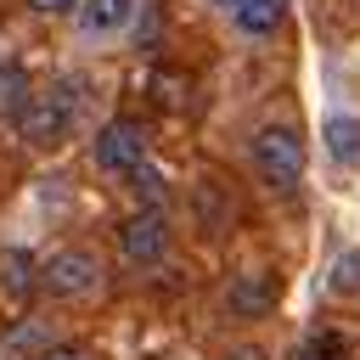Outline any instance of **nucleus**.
Returning a JSON list of instances; mask_svg holds the SVG:
<instances>
[{"label":"nucleus","mask_w":360,"mask_h":360,"mask_svg":"<svg viewBox=\"0 0 360 360\" xmlns=\"http://www.w3.org/2000/svg\"><path fill=\"white\" fill-rule=\"evenodd\" d=\"M326 146H332V158H360V124L354 118H332L326 124Z\"/></svg>","instance_id":"obj_12"},{"label":"nucleus","mask_w":360,"mask_h":360,"mask_svg":"<svg viewBox=\"0 0 360 360\" xmlns=\"http://www.w3.org/2000/svg\"><path fill=\"white\" fill-rule=\"evenodd\" d=\"M214 6H225V11H231V6H236V0H214Z\"/></svg>","instance_id":"obj_16"},{"label":"nucleus","mask_w":360,"mask_h":360,"mask_svg":"<svg viewBox=\"0 0 360 360\" xmlns=\"http://www.w3.org/2000/svg\"><path fill=\"white\" fill-rule=\"evenodd\" d=\"M343 354H349V343L338 332H315V338H304L292 349V360H343Z\"/></svg>","instance_id":"obj_11"},{"label":"nucleus","mask_w":360,"mask_h":360,"mask_svg":"<svg viewBox=\"0 0 360 360\" xmlns=\"http://www.w3.org/2000/svg\"><path fill=\"white\" fill-rule=\"evenodd\" d=\"M96 281H101V264L84 248H62L39 264V292H51V298H84V292H96Z\"/></svg>","instance_id":"obj_3"},{"label":"nucleus","mask_w":360,"mask_h":360,"mask_svg":"<svg viewBox=\"0 0 360 360\" xmlns=\"http://www.w3.org/2000/svg\"><path fill=\"white\" fill-rule=\"evenodd\" d=\"M253 169H259V180H264L270 191H292V186L304 180V141H298V129L264 124V129L253 135Z\"/></svg>","instance_id":"obj_2"},{"label":"nucleus","mask_w":360,"mask_h":360,"mask_svg":"<svg viewBox=\"0 0 360 360\" xmlns=\"http://www.w3.org/2000/svg\"><path fill=\"white\" fill-rule=\"evenodd\" d=\"M22 101H28V73L17 62H6L0 68V118L6 112H22Z\"/></svg>","instance_id":"obj_10"},{"label":"nucleus","mask_w":360,"mask_h":360,"mask_svg":"<svg viewBox=\"0 0 360 360\" xmlns=\"http://www.w3.org/2000/svg\"><path fill=\"white\" fill-rule=\"evenodd\" d=\"M79 28L96 39V34H118L129 17H135V0H79Z\"/></svg>","instance_id":"obj_6"},{"label":"nucleus","mask_w":360,"mask_h":360,"mask_svg":"<svg viewBox=\"0 0 360 360\" xmlns=\"http://www.w3.org/2000/svg\"><path fill=\"white\" fill-rule=\"evenodd\" d=\"M231 17H236L242 34H276L281 17H287V0H236Z\"/></svg>","instance_id":"obj_7"},{"label":"nucleus","mask_w":360,"mask_h":360,"mask_svg":"<svg viewBox=\"0 0 360 360\" xmlns=\"http://www.w3.org/2000/svg\"><path fill=\"white\" fill-rule=\"evenodd\" d=\"M146 163V124L135 118H112L101 135H96V169L107 174H129Z\"/></svg>","instance_id":"obj_4"},{"label":"nucleus","mask_w":360,"mask_h":360,"mask_svg":"<svg viewBox=\"0 0 360 360\" xmlns=\"http://www.w3.org/2000/svg\"><path fill=\"white\" fill-rule=\"evenodd\" d=\"M28 6H34L39 17H62V11H73L79 0H28Z\"/></svg>","instance_id":"obj_14"},{"label":"nucleus","mask_w":360,"mask_h":360,"mask_svg":"<svg viewBox=\"0 0 360 360\" xmlns=\"http://www.w3.org/2000/svg\"><path fill=\"white\" fill-rule=\"evenodd\" d=\"M73 112H79V84L56 79V84H45V90H34V96L22 101L17 129H22L28 146H56V141L73 129Z\"/></svg>","instance_id":"obj_1"},{"label":"nucleus","mask_w":360,"mask_h":360,"mask_svg":"<svg viewBox=\"0 0 360 360\" xmlns=\"http://www.w3.org/2000/svg\"><path fill=\"white\" fill-rule=\"evenodd\" d=\"M118 253H124L129 264H158V259L169 253V219H163V208L129 214L124 231H118Z\"/></svg>","instance_id":"obj_5"},{"label":"nucleus","mask_w":360,"mask_h":360,"mask_svg":"<svg viewBox=\"0 0 360 360\" xmlns=\"http://www.w3.org/2000/svg\"><path fill=\"white\" fill-rule=\"evenodd\" d=\"M0 287H6L11 298H22L28 287H39V270H34V259H22V253H6V259H0Z\"/></svg>","instance_id":"obj_9"},{"label":"nucleus","mask_w":360,"mask_h":360,"mask_svg":"<svg viewBox=\"0 0 360 360\" xmlns=\"http://www.w3.org/2000/svg\"><path fill=\"white\" fill-rule=\"evenodd\" d=\"M129 186H135V197H146V208H158V202H163V174H158L152 163L129 169Z\"/></svg>","instance_id":"obj_13"},{"label":"nucleus","mask_w":360,"mask_h":360,"mask_svg":"<svg viewBox=\"0 0 360 360\" xmlns=\"http://www.w3.org/2000/svg\"><path fill=\"white\" fill-rule=\"evenodd\" d=\"M276 304V281L270 276H242L236 287H231V309L236 315H264Z\"/></svg>","instance_id":"obj_8"},{"label":"nucleus","mask_w":360,"mask_h":360,"mask_svg":"<svg viewBox=\"0 0 360 360\" xmlns=\"http://www.w3.org/2000/svg\"><path fill=\"white\" fill-rule=\"evenodd\" d=\"M34 360H90V354H79V349H45V354H34Z\"/></svg>","instance_id":"obj_15"}]
</instances>
